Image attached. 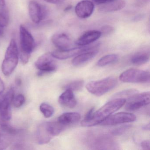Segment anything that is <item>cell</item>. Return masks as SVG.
Wrapping results in <instances>:
<instances>
[{
  "label": "cell",
  "instance_id": "cell-1",
  "mask_svg": "<svg viewBox=\"0 0 150 150\" xmlns=\"http://www.w3.org/2000/svg\"><path fill=\"white\" fill-rule=\"evenodd\" d=\"M125 98H115L104 104L89 117H85L81 122L82 126L90 127L101 124L108 117L121 108L125 103Z\"/></svg>",
  "mask_w": 150,
  "mask_h": 150
},
{
  "label": "cell",
  "instance_id": "cell-2",
  "mask_svg": "<svg viewBox=\"0 0 150 150\" xmlns=\"http://www.w3.org/2000/svg\"><path fill=\"white\" fill-rule=\"evenodd\" d=\"M21 59L24 64L28 62L31 52L36 46L35 42L30 32L23 25L20 28Z\"/></svg>",
  "mask_w": 150,
  "mask_h": 150
},
{
  "label": "cell",
  "instance_id": "cell-3",
  "mask_svg": "<svg viewBox=\"0 0 150 150\" xmlns=\"http://www.w3.org/2000/svg\"><path fill=\"white\" fill-rule=\"evenodd\" d=\"M19 53L16 42L12 39L7 49L1 69L3 74L8 76L12 74L18 64Z\"/></svg>",
  "mask_w": 150,
  "mask_h": 150
},
{
  "label": "cell",
  "instance_id": "cell-4",
  "mask_svg": "<svg viewBox=\"0 0 150 150\" xmlns=\"http://www.w3.org/2000/svg\"><path fill=\"white\" fill-rule=\"evenodd\" d=\"M117 84L116 78L109 77L100 80L90 81L87 84L86 88L92 94L100 96L115 88Z\"/></svg>",
  "mask_w": 150,
  "mask_h": 150
},
{
  "label": "cell",
  "instance_id": "cell-5",
  "mask_svg": "<svg viewBox=\"0 0 150 150\" xmlns=\"http://www.w3.org/2000/svg\"><path fill=\"white\" fill-rule=\"evenodd\" d=\"M14 97V90L12 88L0 100V125L4 128L8 127L12 117L11 105Z\"/></svg>",
  "mask_w": 150,
  "mask_h": 150
},
{
  "label": "cell",
  "instance_id": "cell-6",
  "mask_svg": "<svg viewBox=\"0 0 150 150\" xmlns=\"http://www.w3.org/2000/svg\"><path fill=\"white\" fill-rule=\"evenodd\" d=\"M119 80L125 83H149L150 73L139 69H128L120 74Z\"/></svg>",
  "mask_w": 150,
  "mask_h": 150
},
{
  "label": "cell",
  "instance_id": "cell-7",
  "mask_svg": "<svg viewBox=\"0 0 150 150\" xmlns=\"http://www.w3.org/2000/svg\"><path fill=\"white\" fill-rule=\"evenodd\" d=\"M99 46V44L96 43L90 44L86 46H77L71 49L64 50L58 49L51 52V54L54 58L64 60L77 56L80 53L90 50Z\"/></svg>",
  "mask_w": 150,
  "mask_h": 150
},
{
  "label": "cell",
  "instance_id": "cell-8",
  "mask_svg": "<svg viewBox=\"0 0 150 150\" xmlns=\"http://www.w3.org/2000/svg\"><path fill=\"white\" fill-rule=\"evenodd\" d=\"M150 92L138 93L128 97L125 109L129 111L137 110L150 104Z\"/></svg>",
  "mask_w": 150,
  "mask_h": 150
},
{
  "label": "cell",
  "instance_id": "cell-9",
  "mask_svg": "<svg viewBox=\"0 0 150 150\" xmlns=\"http://www.w3.org/2000/svg\"><path fill=\"white\" fill-rule=\"evenodd\" d=\"M28 9L31 21L36 24L45 19L49 13L47 7L35 1H31L29 2Z\"/></svg>",
  "mask_w": 150,
  "mask_h": 150
},
{
  "label": "cell",
  "instance_id": "cell-10",
  "mask_svg": "<svg viewBox=\"0 0 150 150\" xmlns=\"http://www.w3.org/2000/svg\"><path fill=\"white\" fill-rule=\"evenodd\" d=\"M51 53H45L38 58L35 65L41 73L54 71L57 69V66Z\"/></svg>",
  "mask_w": 150,
  "mask_h": 150
},
{
  "label": "cell",
  "instance_id": "cell-11",
  "mask_svg": "<svg viewBox=\"0 0 150 150\" xmlns=\"http://www.w3.org/2000/svg\"><path fill=\"white\" fill-rule=\"evenodd\" d=\"M56 135L51 122L41 124L37 130V141L39 144H47Z\"/></svg>",
  "mask_w": 150,
  "mask_h": 150
},
{
  "label": "cell",
  "instance_id": "cell-12",
  "mask_svg": "<svg viewBox=\"0 0 150 150\" xmlns=\"http://www.w3.org/2000/svg\"><path fill=\"white\" fill-rule=\"evenodd\" d=\"M137 117L134 114L128 112H119L110 115L101 124L104 125H115L131 122L136 121Z\"/></svg>",
  "mask_w": 150,
  "mask_h": 150
},
{
  "label": "cell",
  "instance_id": "cell-13",
  "mask_svg": "<svg viewBox=\"0 0 150 150\" xmlns=\"http://www.w3.org/2000/svg\"><path fill=\"white\" fill-rule=\"evenodd\" d=\"M51 41L58 50H64L76 47L75 43H74L70 37L64 33L54 34L52 37Z\"/></svg>",
  "mask_w": 150,
  "mask_h": 150
},
{
  "label": "cell",
  "instance_id": "cell-14",
  "mask_svg": "<svg viewBox=\"0 0 150 150\" xmlns=\"http://www.w3.org/2000/svg\"><path fill=\"white\" fill-rule=\"evenodd\" d=\"M94 10L93 2L90 0H82L79 2L75 8L76 15L81 19H86L90 17Z\"/></svg>",
  "mask_w": 150,
  "mask_h": 150
},
{
  "label": "cell",
  "instance_id": "cell-15",
  "mask_svg": "<svg viewBox=\"0 0 150 150\" xmlns=\"http://www.w3.org/2000/svg\"><path fill=\"white\" fill-rule=\"evenodd\" d=\"M88 140L90 146L96 149H108V147L115 146V143L112 139L106 135L92 136Z\"/></svg>",
  "mask_w": 150,
  "mask_h": 150
},
{
  "label": "cell",
  "instance_id": "cell-16",
  "mask_svg": "<svg viewBox=\"0 0 150 150\" xmlns=\"http://www.w3.org/2000/svg\"><path fill=\"white\" fill-rule=\"evenodd\" d=\"M101 35V33L99 30H88L80 37L75 42V44L77 46L89 45L98 40Z\"/></svg>",
  "mask_w": 150,
  "mask_h": 150
},
{
  "label": "cell",
  "instance_id": "cell-17",
  "mask_svg": "<svg viewBox=\"0 0 150 150\" xmlns=\"http://www.w3.org/2000/svg\"><path fill=\"white\" fill-rule=\"evenodd\" d=\"M98 47H96L77 55L73 59L72 64L74 66H78L88 62L97 55L99 51Z\"/></svg>",
  "mask_w": 150,
  "mask_h": 150
},
{
  "label": "cell",
  "instance_id": "cell-18",
  "mask_svg": "<svg viewBox=\"0 0 150 150\" xmlns=\"http://www.w3.org/2000/svg\"><path fill=\"white\" fill-rule=\"evenodd\" d=\"M58 101L62 106L70 108H74L77 104L73 91L70 89H66L59 96Z\"/></svg>",
  "mask_w": 150,
  "mask_h": 150
},
{
  "label": "cell",
  "instance_id": "cell-19",
  "mask_svg": "<svg viewBox=\"0 0 150 150\" xmlns=\"http://www.w3.org/2000/svg\"><path fill=\"white\" fill-rule=\"evenodd\" d=\"M126 5L124 0H116L115 1L103 4L99 10L102 13H108L117 12L123 8Z\"/></svg>",
  "mask_w": 150,
  "mask_h": 150
},
{
  "label": "cell",
  "instance_id": "cell-20",
  "mask_svg": "<svg viewBox=\"0 0 150 150\" xmlns=\"http://www.w3.org/2000/svg\"><path fill=\"white\" fill-rule=\"evenodd\" d=\"M81 115L77 112H67L62 114L58 118V122L65 125L73 124L79 122Z\"/></svg>",
  "mask_w": 150,
  "mask_h": 150
},
{
  "label": "cell",
  "instance_id": "cell-21",
  "mask_svg": "<svg viewBox=\"0 0 150 150\" xmlns=\"http://www.w3.org/2000/svg\"><path fill=\"white\" fill-rule=\"evenodd\" d=\"M150 59L149 51L142 50L135 53L131 59V63L135 65H142L148 62Z\"/></svg>",
  "mask_w": 150,
  "mask_h": 150
},
{
  "label": "cell",
  "instance_id": "cell-22",
  "mask_svg": "<svg viewBox=\"0 0 150 150\" xmlns=\"http://www.w3.org/2000/svg\"><path fill=\"white\" fill-rule=\"evenodd\" d=\"M118 59V56L115 54H110L105 55L101 58L97 63L99 67H104L110 64L115 63Z\"/></svg>",
  "mask_w": 150,
  "mask_h": 150
},
{
  "label": "cell",
  "instance_id": "cell-23",
  "mask_svg": "<svg viewBox=\"0 0 150 150\" xmlns=\"http://www.w3.org/2000/svg\"><path fill=\"white\" fill-rule=\"evenodd\" d=\"M40 110L45 117L50 118L54 113V109L52 106L48 103H42L40 106Z\"/></svg>",
  "mask_w": 150,
  "mask_h": 150
},
{
  "label": "cell",
  "instance_id": "cell-24",
  "mask_svg": "<svg viewBox=\"0 0 150 150\" xmlns=\"http://www.w3.org/2000/svg\"><path fill=\"white\" fill-rule=\"evenodd\" d=\"M9 21V13L6 8L0 11V27L3 28L7 27Z\"/></svg>",
  "mask_w": 150,
  "mask_h": 150
},
{
  "label": "cell",
  "instance_id": "cell-25",
  "mask_svg": "<svg viewBox=\"0 0 150 150\" xmlns=\"http://www.w3.org/2000/svg\"><path fill=\"white\" fill-rule=\"evenodd\" d=\"M84 85V81L81 80L74 81L67 84L65 88L66 89H70L74 91H79L81 89Z\"/></svg>",
  "mask_w": 150,
  "mask_h": 150
},
{
  "label": "cell",
  "instance_id": "cell-26",
  "mask_svg": "<svg viewBox=\"0 0 150 150\" xmlns=\"http://www.w3.org/2000/svg\"><path fill=\"white\" fill-rule=\"evenodd\" d=\"M138 93V91L136 89H129L127 90H123L117 93L113 96L112 98H122V97H129L135 94Z\"/></svg>",
  "mask_w": 150,
  "mask_h": 150
},
{
  "label": "cell",
  "instance_id": "cell-27",
  "mask_svg": "<svg viewBox=\"0 0 150 150\" xmlns=\"http://www.w3.org/2000/svg\"><path fill=\"white\" fill-rule=\"evenodd\" d=\"M25 97L22 94H19L14 97L13 103L14 106L16 108H19L23 105L25 102Z\"/></svg>",
  "mask_w": 150,
  "mask_h": 150
},
{
  "label": "cell",
  "instance_id": "cell-28",
  "mask_svg": "<svg viewBox=\"0 0 150 150\" xmlns=\"http://www.w3.org/2000/svg\"><path fill=\"white\" fill-rule=\"evenodd\" d=\"M130 128L129 125H123L113 129L111 132V133L114 136H119L122 135Z\"/></svg>",
  "mask_w": 150,
  "mask_h": 150
},
{
  "label": "cell",
  "instance_id": "cell-29",
  "mask_svg": "<svg viewBox=\"0 0 150 150\" xmlns=\"http://www.w3.org/2000/svg\"><path fill=\"white\" fill-rule=\"evenodd\" d=\"M114 28L110 25H104L101 28L100 32L102 35H110L114 31Z\"/></svg>",
  "mask_w": 150,
  "mask_h": 150
},
{
  "label": "cell",
  "instance_id": "cell-30",
  "mask_svg": "<svg viewBox=\"0 0 150 150\" xmlns=\"http://www.w3.org/2000/svg\"><path fill=\"white\" fill-rule=\"evenodd\" d=\"M141 146L144 150H150V141L149 140H145L142 141L141 143Z\"/></svg>",
  "mask_w": 150,
  "mask_h": 150
},
{
  "label": "cell",
  "instance_id": "cell-31",
  "mask_svg": "<svg viewBox=\"0 0 150 150\" xmlns=\"http://www.w3.org/2000/svg\"><path fill=\"white\" fill-rule=\"evenodd\" d=\"M92 1H93V2L96 3V4L101 5L103 4H106V3L115 1L116 0H92Z\"/></svg>",
  "mask_w": 150,
  "mask_h": 150
},
{
  "label": "cell",
  "instance_id": "cell-32",
  "mask_svg": "<svg viewBox=\"0 0 150 150\" xmlns=\"http://www.w3.org/2000/svg\"><path fill=\"white\" fill-rule=\"evenodd\" d=\"M48 3L54 5H59L64 2V0H44Z\"/></svg>",
  "mask_w": 150,
  "mask_h": 150
},
{
  "label": "cell",
  "instance_id": "cell-33",
  "mask_svg": "<svg viewBox=\"0 0 150 150\" xmlns=\"http://www.w3.org/2000/svg\"><path fill=\"white\" fill-rule=\"evenodd\" d=\"M5 90V85L3 81L0 77V94L2 93Z\"/></svg>",
  "mask_w": 150,
  "mask_h": 150
},
{
  "label": "cell",
  "instance_id": "cell-34",
  "mask_svg": "<svg viewBox=\"0 0 150 150\" xmlns=\"http://www.w3.org/2000/svg\"><path fill=\"white\" fill-rule=\"evenodd\" d=\"M72 8V6L71 5H69V6H67L66 7H65V8L64 9V11L66 12H68V11H70L71 9Z\"/></svg>",
  "mask_w": 150,
  "mask_h": 150
},
{
  "label": "cell",
  "instance_id": "cell-35",
  "mask_svg": "<svg viewBox=\"0 0 150 150\" xmlns=\"http://www.w3.org/2000/svg\"><path fill=\"white\" fill-rule=\"evenodd\" d=\"M143 129L146 131L149 130H150V124L148 123V124L143 126Z\"/></svg>",
  "mask_w": 150,
  "mask_h": 150
},
{
  "label": "cell",
  "instance_id": "cell-36",
  "mask_svg": "<svg viewBox=\"0 0 150 150\" xmlns=\"http://www.w3.org/2000/svg\"><path fill=\"white\" fill-rule=\"evenodd\" d=\"M6 4L5 0H0V7H4Z\"/></svg>",
  "mask_w": 150,
  "mask_h": 150
},
{
  "label": "cell",
  "instance_id": "cell-37",
  "mask_svg": "<svg viewBox=\"0 0 150 150\" xmlns=\"http://www.w3.org/2000/svg\"><path fill=\"white\" fill-rule=\"evenodd\" d=\"M3 35H4V30L2 28L0 27V38L3 36Z\"/></svg>",
  "mask_w": 150,
  "mask_h": 150
},
{
  "label": "cell",
  "instance_id": "cell-38",
  "mask_svg": "<svg viewBox=\"0 0 150 150\" xmlns=\"http://www.w3.org/2000/svg\"><path fill=\"white\" fill-rule=\"evenodd\" d=\"M0 140H1V134H0Z\"/></svg>",
  "mask_w": 150,
  "mask_h": 150
}]
</instances>
